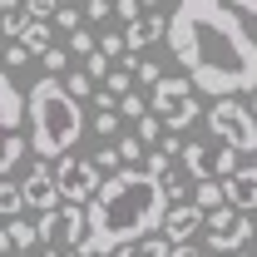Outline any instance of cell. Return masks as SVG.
Segmentation results:
<instances>
[{
  "label": "cell",
  "instance_id": "37",
  "mask_svg": "<svg viewBox=\"0 0 257 257\" xmlns=\"http://www.w3.org/2000/svg\"><path fill=\"white\" fill-rule=\"evenodd\" d=\"M15 247H10V237H5V227H0V257H10Z\"/></svg>",
  "mask_w": 257,
  "mask_h": 257
},
{
  "label": "cell",
  "instance_id": "35",
  "mask_svg": "<svg viewBox=\"0 0 257 257\" xmlns=\"http://www.w3.org/2000/svg\"><path fill=\"white\" fill-rule=\"evenodd\" d=\"M168 257H213V252H208V247H173Z\"/></svg>",
  "mask_w": 257,
  "mask_h": 257
},
{
  "label": "cell",
  "instance_id": "23",
  "mask_svg": "<svg viewBox=\"0 0 257 257\" xmlns=\"http://www.w3.org/2000/svg\"><path fill=\"white\" fill-rule=\"evenodd\" d=\"M124 50H128V45H124V35H99V55H104L109 64H114V60L124 64V60H128Z\"/></svg>",
  "mask_w": 257,
  "mask_h": 257
},
{
  "label": "cell",
  "instance_id": "31",
  "mask_svg": "<svg viewBox=\"0 0 257 257\" xmlns=\"http://www.w3.org/2000/svg\"><path fill=\"white\" fill-rule=\"evenodd\" d=\"M55 20H60V30H84V25H79V20H84V15H79V10H69V5H60V15H55Z\"/></svg>",
  "mask_w": 257,
  "mask_h": 257
},
{
  "label": "cell",
  "instance_id": "9",
  "mask_svg": "<svg viewBox=\"0 0 257 257\" xmlns=\"http://www.w3.org/2000/svg\"><path fill=\"white\" fill-rule=\"evenodd\" d=\"M193 232H203V213H198L193 203H173V208L163 213L159 237L168 242V247H188V237H193Z\"/></svg>",
  "mask_w": 257,
  "mask_h": 257
},
{
  "label": "cell",
  "instance_id": "30",
  "mask_svg": "<svg viewBox=\"0 0 257 257\" xmlns=\"http://www.w3.org/2000/svg\"><path fill=\"white\" fill-rule=\"evenodd\" d=\"M119 114H128V119L139 124V119L149 114V104H144V99H139V94H124V99H119Z\"/></svg>",
  "mask_w": 257,
  "mask_h": 257
},
{
  "label": "cell",
  "instance_id": "20",
  "mask_svg": "<svg viewBox=\"0 0 257 257\" xmlns=\"http://www.w3.org/2000/svg\"><path fill=\"white\" fill-rule=\"evenodd\" d=\"M20 208H25L20 183H5V178H0V213H10V223H15V218H20Z\"/></svg>",
  "mask_w": 257,
  "mask_h": 257
},
{
  "label": "cell",
  "instance_id": "39",
  "mask_svg": "<svg viewBox=\"0 0 257 257\" xmlns=\"http://www.w3.org/2000/svg\"><path fill=\"white\" fill-rule=\"evenodd\" d=\"M237 257H257V252H237Z\"/></svg>",
  "mask_w": 257,
  "mask_h": 257
},
{
  "label": "cell",
  "instance_id": "22",
  "mask_svg": "<svg viewBox=\"0 0 257 257\" xmlns=\"http://www.w3.org/2000/svg\"><path fill=\"white\" fill-rule=\"evenodd\" d=\"M114 149H119V163H128V168H139V159H144V154H149V149H144V144H139V134H128V139H119V144H114Z\"/></svg>",
  "mask_w": 257,
  "mask_h": 257
},
{
  "label": "cell",
  "instance_id": "14",
  "mask_svg": "<svg viewBox=\"0 0 257 257\" xmlns=\"http://www.w3.org/2000/svg\"><path fill=\"white\" fill-rule=\"evenodd\" d=\"M5 237H10V247H15L20 257H30V247L40 242V227L25 223V218H15V223H5Z\"/></svg>",
  "mask_w": 257,
  "mask_h": 257
},
{
  "label": "cell",
  "instance_id": "1",
  "mask_svg": "<svg viewBox=\"0 0 257 257\" xmlns=\"http://www.w3.org/2000/svg\"><path fill=\"white\" fill-rule=\"evenodd\" d=\"M168 50L193 89L218 99L257 94V40L223 0H183L168 10Z\"/></svg>",
  "mask_w": 257,
  "mask_h": 257
},
{
  "label": "cell",
  "instance_id": "15",
  "mask_svg": "<svg viewBox=\"0 0 257 257\" xmlns=\"http://www.w3.org/2000/svg\"><path fill=\"white\" fill-rule=\"evenodd\" d=\"M20 45H25L30 55H45V50L55 45V30H50L45 20H30V25H25V35H20Z\"/></svg>",
  "mask_w": 257,
  "mask_h": 257
},
{
  "label": "cell",
  "instance_id": "29",
  "mask_svg": "<svg viewBox=\"0 0 257 257\" xmlns=\"http://www.w3.org/2000/svg\"><path fill=\"white\" fill-rule=\"evenodd\" d=\"M5 64H10V69H20V64H30V50H25L20 40H15V45H5V60H0V69H5Z\"/></svg>",
  "mask_w": 257,
  "mask_h": 257
},
{
  "label": "cell",
  "instance_id": "7",
  "mask_svg": "<svg viewBox=\"0 0 257 257\" xmlns=\"http://www.w3.org/2000/svg\"><path fill=\"white\" fill-rule=\"evenodd\" d=\"M99 183H104V173H99L94 159H84V154H69V159H60V168H55L60 203H69V208H89Z\"/></svg>",
  "mask_w": 257,
  "mask_h": 257
},
{
  "label": "cell",
  "instance_id": "27",
  "mask_svg": "<svg viewBox=\"0 0 257 257\" xmlns=\"http://www.w3.org/2000/svg\"><path fill=\"white\" fill-rule=\"evenodd\" d=\"M84 74H89V79H94V84H104V79H109V74H114V64H109V60H104V55H99V50H94V55H89V60H84Z\"/></svg>",
  "mask_w": 257,
  "mask_h": 257
},
{
  "label": "cell",
  "instance_id": "12",
  "mask_svg": "<svg viewBox=\"0 0 257 257\" xmlns=\"http://www.w3.org/2000/svg\"><path fill=\"white\" fill-rule=\"evenodd\" d=\"M178 163H183V173L198 178V183H223V178H218V154H213L208 144H183V149H178Z\"/></svg>",
  "mask_w": 257,
  "mask_h": 257
},
{
  "label": "cell",
  "instance_id": "13",
  "mask_svg": "<svg viewBox=\"0 0 257 257\" xmlns=\"http://www.w3.org/2000/svg\"><path fill=\"white\" fill-rule=\"evenodd\" d=\"M154 40H168V15H163V10H149L139 25H128V30H124V45L134 50V60H139V50H149Z\"/></svg>",
  "mask_w": 257,
  "mask_h": 257
},
{
  "label": "cell",
  "instance_id": "28",
  "mask_svg": "<svg viewBox=\"0 0 257 257\" xmlns=\"http://www.w3.org/2000/svg\"><path fill=\"white\" fill-rule=\"evenodd\" d=\"M134 79H139V84H149V89H159V79H163V69L154 60H139L134 64Z\"/></svg>",
  "mask_w": 257,
  "mask_h": 257
},
{
  "label": "cell",
  "instance_id": "19",
  "mask_svg": "<svg viewBox=\"0 0 257 257\" xmlns=\"http://www.w3.org/2000/svg\"><path fill=\"white\" fill-rule=\"evenodd\" d=\"M40 64H45V79H55V74L69 69V50H64V45H50V50L40 55Z\"/></svg>",
  "mask_w": 257,
  "mask_h": 257
},
{
  "label": "cell",
  "instance_id": "16",
  "mask_svg": "<svg viewBox=\"0 0 257 257\" xmlns=\"http://www.w3.org/2000/svg\"><path fill=\"white\" fill-rule=\"evenodd\" d=\"M60 84H64V94L74 99V104H79V99H89V94H99V84L89 79V74H84V69H74V74H64Z\"/></svg>",
  "mask_w": 257,
  "mask_h": 257
},
{
  "label": "cell",
  "instance_id": "8",
  "mask_svg": "<svg viewBox=\"0 0 257 257\" xmlns=\"http://www.w3.org/2000/svg\"><path fill=\"white\" fill-rule=\"evenodd\" d=\"M20 198H25V208H35L40 218H45V213H55V208H60L55 168H50V163H35L30 173H25V183H20Z\"/></svg>",
  "mask_w": 257,
  "mask_h": 257
},
{
  "label": "cell",
  "instance_id": "36",
  "mask_svg": "<svg viewBox=\"0 0 257 257\" xmlns=\"http://www.w3.org/2000/svg\"><path fill=\"white\" fill-rule=\"evenodd\" d=\"M232 10H237V15H257V0H237Z\"/></svg>",
  "mask_w": 257,
  "mask_h": 257
},
{
  "label": "cell",
  "instance_id": "34",
  "mask_svg": "<svg viewBox=\"0 0 257 257\" xmlns=\"http://www.w3.org/2000/svg\"><path fill=\"white\" fill-rule=\"evenodd\" d=\"M114 15L128 20V25H139V5H134V0H119V5H114Z\"/></svg>",
  "mask_w": 257,
  "mask_h": 257
},
{
  "label": "cell",
  "instance_id": "17",
  "mask_svg": "<svg viewBox=\"0 0 257 257\" xmlns=\"http://www.w3.org/2000/svg\"><path fill=\"white\" fill-rule=\"evenodd\" d=\"M25 25H30L25 5H0V35H25Z\"/></svg>",
  "mask_w": 257,
  "mask_h": 257
},
{
  "label": "cell",
  "instance_id": "33",
  "mask_svg": "<svg viewBox=\"0 0 257 257\" xmlns=\"http://www.w3.org/2000/svg\"><path fill=\"white\" fill-rule=\"evenodd\" d=\"M114 128H119V114H94V134L99 139H109Z\"/></svg>",
  "mask_w": 257,
  "mask_h": 257
},
{
  "label": "cell",
  "instance_id": "11",
  "mask_svg": "<svg viewBox=\"0 0 257 257\" xmlns=\"http://www.w3.org/2000/svg\"><path fill=\"white\" fill-rule=\"evenodd\" d=\"M223 188H227V208H232V213H242V218L257 213V163H242Z\"/></svg>",
  "mask_w": 257,
  "mask_h": 257
},
{
  "label": "cell",
  "instance_id": "3",
  "mask_svg": "<svg viewBox=\"0 0 257 257\" xmlns=\"http://www.w3.org/2000/svg\"><path fill=\"white\" fill-rule=\"evenodd\" d=\"M30 154L35 159H69V149L79 144V134H84V109L74 104V99L64 94L60 79H40L30 84Z\"/></svg>",
  "mask_w": 257,
  "mask_h": 257
},
{
  "label": "cell",
  "instance_id": "38",
  "mask_svg": "<svg viewBox=\"0 0 257 257\" xmlns=\"http://www.w3.org/2000/svg\"><path fill=\"white\" fill-rule=\"evenodd\" d=\"M247 109H252V119H257V94H252V104H247Z\"/></svg>",
  "mask_w": 257,
  "mask_h": 257
},
{
  "label": "cell",
  "instance_id": "21",
  "mask_svg": "<svg viewBox=\"0 0 257 257\" xmlns=\"http://www.w3.org/2000/svg\"><path fill=\"white\" fill-rule=\"evenodd\" d=\"M139 144H144V149H159V144H163V124L154 119V114L139 119Z\"/></svg>",
  "mask_w": 257,
  "mask_h": 257
},
{
  "label": "cell",
  "instance_id": "2",
  "mask_svg": "<svg viewBox=\"0 0 257 257\" xmlns=\"http://www.w3.org/2000/svg\"><path fill=\"white\" fill-rule=\"evenodd\" d=\"M163 213H168V198L163 188L144 173V168H119L99 183L94 203L84 208V247L79 257H114L119 247H134L144 237H159Z\"/></svg>",
  "mask_w": 257,
  "mask_h": 257
},
{
  "label": "cell",
  "instance_id": "5",
  "mask_svg": "<svg viewBox=\"0 0 257 257\" xmlns=\"http://www.w3.org/2000/svg\"><path fill=\"white\" fill-rule=\"evenodd\" d=\"M208 128H213V139L232 149V154H257V119L247 104H237V99H218L213 109H208Z\"/></svg>",
  "mask_w": 257,
  "mask_h": 257
},
{
  "label": "cell",
  "instance_id": "25",
  "mask_svg": "<svg viewBox=\"0 0 257 257\" xmlns=\"http://www.w3.org/2000/svg\"><path fill=\"white\" fill-rule=\"evenodd\" d=\"M64 50H69V55H84V60H89V55L99 50V40H94L89 30H74V35H69V45H64Z\"/></svg>",
  "mask_w": 257,
  "mask_h": 257
},
{
  "label": "cell",
  "instance_id": "10",
  "mask_svg": "<svg viewBox=\"0 0 257 257\" xmlns=\"http://www.w3.org/2000/svg\"><path fill=\"white\" fill-rule=\"evenodd\" d=\"M188 99H193L188 74H163L159 89H154V99H149V104H154V119H159V124H168V119H173V114H178Z\"/></svg>",
  "mask_w": 257,
  "mask_h": 257
},
{
  "label": "cell",
  "instance_id": "18",
  "mask_svg": "<svg viewBox=\"0 0 257 257\" xmlns=\"http://www.w3.org/2000/svg\"><path fill=\"white\" fill-rule=\"evenodd\" d=\"M173 247L163 242V237H144V242H134V247H119L114 257H168Z\"/></svg>",
  "mask_w": 257,
  "mask_h": 257
},
{
  "label": "cell",
  "instance_id": "26",
  "mask_svg": "<svg viewBox=\"0 0 257 257\" xmlns=\"http://www.w3.org/2000/svg\"><path fill=\"white\" fill-rule=\"evenodd\" d=\"M198 114H203V109H198V99H188V104H183V109H178V114H173V119H168L163 128H173V134H183V128H188L193 119H198Z\"/></svg>",
  "mask_w": 257,
  "mask_h": 257
},
{
  "label": "cell",
  "instance_id": "32",
  "mask_svg": "<svg viewBox=\"0 0 257 257\" xmlns=\"http://www.w3.org/2000/svg\"><path fill=\"white\" fill-rule=\"evenodd\" d=\"M84 15H89V20H99V25H104V20L114 15V5H109V0H89V5H84Z\"/></svg>",
  "mask_w": 257,
  "mask_h": 257
},
{
  "label": "cell",
  "instance_id": "6",
  "mask_svg": "<svg viewBox=\"0 0 257 257\" xmlns=\"http://www.w3.org/2000/svg\"><path fill=\"white\" fill-rule=\"evenodd\" d=\"M35 227H40V242H45V252H69V257H79V247H84V232H89V223H84V208H69V203H60L55 213H45Z\"/></svg>",
  "mask_w": 257,
  "mask_h": 257
},
{
  "label": "cell",
  "instance_id": "24",
  "mask_svg": "<svg viewBox=\"0 0 257 257\" xmlns=\"http://www.w3.org/2000/svg\"><path fill=\"white\" fill-rule=\"evenodd\" d=\"M104 94H114V99L134 94V74H128V69H114V74L104 79Z\"/></svg>",
  "mask_w": 257,
  "mask_h": 257
},
{
  "label": "cell",
  "instance_id": "4",
  "mask_svg": "<svg viewBox=\"0 0 257 257\" xmlns=\"http://www.w3.org/2000/svg\"><path fill=\"white\" fill-rule=\"evenodd\" d=\"M30 154V104L20 84L0 69V178Z\"/></svg>",
  "mask_w": 257,
  "mask_h": 257
}]
</instances>
